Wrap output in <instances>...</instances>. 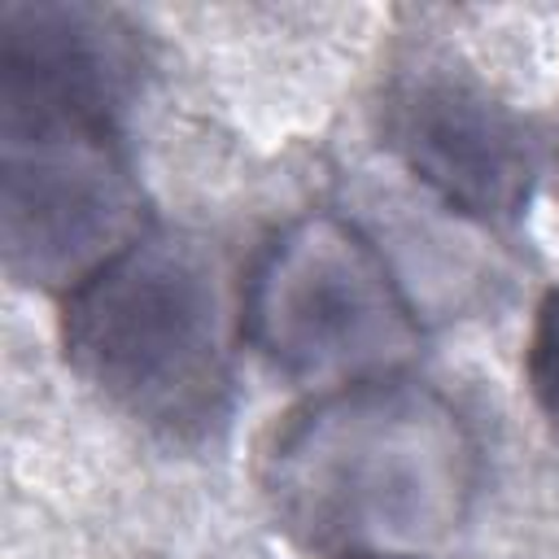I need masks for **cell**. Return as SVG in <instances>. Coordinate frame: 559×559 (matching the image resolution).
Instances as JSON below:
<instances>
[{
  "label": "cell",
  "instance_id": "1",
  "mask_svg": "<svg viewBox=\"0 0 559 559\" xmlns=\"http://www.w3.org/2000/svg\"><path fill=\"white\" fill-rule=\"evenodd\" d=\"M0 31L4 262L22 284L70 293L148 231L118 127L140 52L87 4H9Z\"/></svg>",
  "mask_w": 559,
  "mask_h": 559
},
{
  "label": "cell",
  "instance_id": "5",
  "mask_svg": "<svg viewBox=\"0 0 559 559\" xmlns=\"http://www.w3.org/2000/svg\"><path fill=\"white\" fill-rule=\"evenodd\" d=\"M384 144L463 218L502 227L533 201L537 144L524 118L463 70L397 74L384 92Z\"/></svg>",
  "mask_w": 559,
  "mask_h": 559
},
{
  "label": "cell",
  "instance_id": "3",
  "mask_svg": "<svg viewBox=\"0 0 559 559\" xmlns=\"http://www.w3.org/2000/svg\"><path fill=\"white\" fill-rule=\"evenodd\" d=\"M70 367L157 432L210 428L231 389L218 266L183 231H144L66 293Z\"/></svg>",
  "mask_w": 559,
  "mask_h": 559
},
{
  "label": "cell",
  "instance_id": "4",
  "mask_svg": "<svg viewBox=\"0 0 559 559\" xmlns=\"http://www.w3.org/2000/svg\"><path fill=\"white\" fill-rule=\"evenodd\" d=\"M240 332L288 380L336 389L402 376L419 323L380 249L341 214H301L258 253Z\"/></svg>",
  "mask_w": 559,
  "mask_h": 559
},
{
  "label": "cell",
  "instance_id": "6",
  "mask_svg": "<svg viewBox=\"0 0 559 559\" xmlns=\"http://www.w3.org/2000/svg\"><path fill=\"white\" fill-rule=\"evenodd\" d=\"M524 380L537 411L559 432V288H550L533 314L528 345H524Z\"/></svg>",
  "mask_w": 559,
  "mask_h": 559
},
{
  "label": "cell",
  "instance_id": "2",
  "mask_svg": "<svg viewBox=\"0 0 559 559\" xmlns=\"http://www.w3.org/2000/svg\"><path fill=\"white\" fill-rule=\"evenodd\" d=\"M258 476L297 546L323 559H419L467 515L476 441L437 389L380 376L288 411Z\"/></svg>",
  "mask_w": 559,
  "mask_h": 559
}]
</instances>
